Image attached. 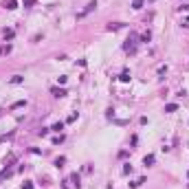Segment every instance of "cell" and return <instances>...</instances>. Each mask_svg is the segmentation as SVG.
<instances>
[{"label":"cell","instance_id":"obj_5","mask_svg":"<svg viewBox=\"0 0 189 189\" xmlns=\"http://www.w3.org/2000/svg\"><path fill=\"white\" fill-rule=\"evenodd\" d=\"M121 26H123V24H121V22H110V24L106 26V29H108V31H119Z\"/></svg>","mask_w":189,"mask_h":189},{"label":"cell","instance_id":"obj_9","mask_svg":"<svg viewBox=\"0 0 189 189\" xmlns=\"http://www.w3.org/2000/svg\"><path fill=\"white\" fill-rule=\"evenodd\" d=\"M9 81H11V84H22V75H13Z\"/></svg>","mask_w":189,"mask_h":189},{"label":"cell","instance_id":"obj_12","mask_svg":"<svg viewBox=\"0 0 189 189\" xmlns=\"http://www.w3.org/2000/svg\"><path fill=\"white\" fill-rule=\"evenodd\" d=\"M70 180H73V183H75V187L79 189V176H77V174H73V176H70Z\"/></svg>","mask_w":189,"mask_h":189},{"label":"cell","instance_id":"obj_15","mask_svg":"<svg viewBox=\"0 0 189 189\" xmlns=\"http://www.w3.org/2000/svg\"><path fill=\"white\" fill-rule=\"evenodd\" d=\"M22 106H26V101H15V104L11 106V108H22Z\"/></svg>","mask_w":189,"mask_h":189},{"label":"cell","instance_id":"obj_2","mask_svg":"<svg viewBox=\"0 0 189 189\" xmlns=\"http://www.w3.org/2000/svg\"><path fill=\"white\" fill-rule=\"evenodd\" d=\"M134 38H130V40H125V44H123V49L125 51H130V53H134Z\"/></svg>","mask_w":189,"mask_h":189},{"label":"cell","instance_id":"obj_11","mask_svg":"<svg viewBox=\"0 0 189 189\" xmlns=\"http://www.w3.org/2000/svg\"><path fill=\"white\" fill-rule=\"evenodd\" d=\"M64 163H66V158H64V156H60V158H55V167H62Z\"/></svg>","mask_w":189,"mask_h":189},{"label":"cell","instance_id":"obj_14","mask_svg":"<svg viewBox=\"0 0 189 189\" xmlns=\"http://www.w3.org/2000/svg\"><path fill=\"white\" fill-rule=\"evenodd\" d=\"M22 5H24V7H33L35 0H22Z\"/></svg>","mask_w":189,"mask_h":189},{"label":"cell","instance_id":"obj_16","mask_svg":"<svg viewBox=\"0 0 189 189\" xmlns=\"http://www.w3.org/2000/svg\"><path fill=\"white\" fill-rule=\"evenodd\" d=\"M22 189H33V183H22Z\"/></svg>","mask_w":189,"mask_h":189},{"label":"cell","instance_id":"obj_7","mask_svg":"<svg viewBox=\"0 0 189 189\" xmlns=\"http://www.w3.org/2000/svg\"><path fill=\"white\" fill-rule=\"evenodd\" d=\"M176 110H178L176 104H167V106H165V112H176Z\"/></svg>","mask_w":189,"mask_h":189},{"label":"cell","instance_id":"obj_6","mask_svg":"<svg viewBox=\"0 0 189 189\" xmlns=\"http://www.w3.org/2000/svg\"><path fill=\"white\" fill-rule=\"evenodd\" d=\"M143 165H145V167L154 165V154H147V156H145V158H143Z\"/></svg>","mask_w":189,"mask_h":189},{"label":"cell","instance_id":"obj_10","mask_svg":"<svg viewBox=\"0 0 189 189\" xmlns=\"http://www.w3.org/2000/svg\"><path fill=\"white\" fill-rule=\"evenodd\" d=\"M119 79L121 81H130V73H128V70H123V73L119 75Z\"/></svg>","mask_w":189,"mask_h":189},{"label":"cell","instance_id":"obj_17","mask_svg":"<svg viewBox=\"0 0 189 189\" xmlns=\"http://www.w3.org/2000/svg\"><path fill=\"white\" fill-rule=\"evenodd\" d=\"M180 11H189V5H183V7H180Z\"/></svg>","mask_w":189,"mask_h":189},{"label":"cell","instance_id":"obj_3","mask_svg":"<svg viewBox=\"0 0 189 189\" xmlns=\"http://www.w3.org/2000/svg\"><path fill=\"white\" fill-rule=\"evenodd\" d=\"M5 7L9 11H13V9H18V0H5Z\"/></svg>","mask_w":189,"mask_h":189},{"label":"cell","instance_id":"obj_8","mask_svg":"<svg viewBox=\"0 0 189 189\" xmlns=\"http://www.w3.org/2000/svg\"><path fill=\"white\" fill-rule=\"evenodd\" d=\"M145 0H132V9H141Z\"/></svg>","mask_w":189,"mask_h":189},{"label":"cell","instance_id":"obj_1","mask_svg":"<svg viewBox=\"0 0 189 189\" xmlns=\"http://www.w3.org/2000/svg\"><path fill=\"white\" fill-rule=\"evenodd\" d=\"M94 9H97V0H90L88 5H86V9H84V11H79V13H77V18H84V15H88L90 11H94Z\"/></svg>","mask_w":189,"mask_h":189},{"label":"cell","instance_id":"obj_13","mask_svg":"<svg viewBox=\"0 0 189 189\" xmlns=\"http://www.w3.org/2000/svg\"><path fill=\"white\" fill-rule=\"evenodd\" d=\"M51 130H55V132H60V130H64V123H62V121H60V123H55V125H53V128H51Z\"/></svg>","mask_w":189,"mask_h":189},{"label":"cell","instance_id":"obj_4","mask_svg":"<svg viewBox=\"0 0 189 189\" xmlns=\"http://www.w3.org/2000/svg\"><path fill=\"white\" fill-rule=\"evenodd\" d=\"M51 92H53V97H66V94H68L64 88H53Z\"/></svg>","mask_w":189,"mask_h":189},{"label":"cell","instance_id":"obj_18","mask_svg":"<svg viewBox=\"0 0 189 189\" xmlns=\"http://www.w3.org/2000/svg\"><path fill=\"white\" fill-rule=\"evenodd\" d=\"M183 26H189V18H185V20H183Z\"/></svg>","mask_w":189,"mask_h":189}]
</instances>
